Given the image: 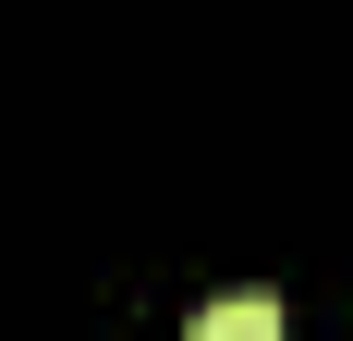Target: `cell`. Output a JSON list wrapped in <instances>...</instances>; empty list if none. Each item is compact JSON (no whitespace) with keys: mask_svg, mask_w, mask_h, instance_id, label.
<instances>
[{"mask_svg":"<svg viewBox=\"0 0 353 341\" xmlns=\"http://www.w3.org/2000/svg\"><path fill=\"white\" fill-rule=\"evenodd\" d=\"M183 341H292V329H281V305H268V293H219Z\"/></svg>","mask_w":353,"mask_h":341,"instance_id":"cell-1","label":"cell"}]
</instances>
